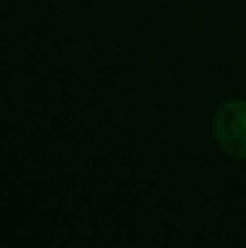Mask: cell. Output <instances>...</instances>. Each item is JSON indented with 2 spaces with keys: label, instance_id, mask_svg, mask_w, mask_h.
<instances>
[{
  "label": "cell",
  "instance_id": "6da1fadb",
  "mask_svg": "<svg viewBox=\"0 0 246 248\" xmlns=\"http://www.w3.org/2000/svg\"><path fill=\"white\" fill-rule=\"evenodd\" d=\"M213 138L232 159H246V99H230L215 108Z\"/></svg>",
  "mask_w": 246,
  "mask_h": 248
}]
</instances>
